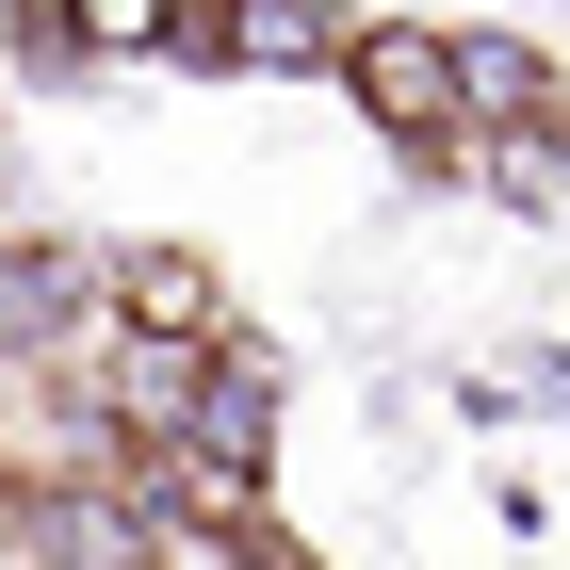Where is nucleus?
<instances>
[{"instance_id":"1","label":"nucleus","mask_w":570,"mask_h":570,"mask_svg":"<svg viewBox=\"0 0 570 570\" xmlns=\"http://www.w3.org/2000/svg\"><path fill=\"white\" fill-rule=\"evenodd\" d=\"M343 98L375 115V131L424 147L440 115H456V33H343Z\"/></svg>"},{"instance_id":"4","label":"nucleus","mask_w":570,"mask_h":570,"mask_svg":"<svg viewBox=\"0 0 570 570\" xmlns=\"http://www.w3.org/2000/svg\"><path fill=\"white\" fill-rule=\"evenodd\" d=\"M179 49H196V66H213V49L228 66H326L343 33H326V0H228V17H196Z\"/></svg>"},{"instance_id":"5","label":"nucleus","mask_w":570,"mask_h":570,"mask_svg":"<svg viewBox=\"0 0 570 570\" xmlns=\"http://www.w3.org/2000/svg\"><path fill=\"white\" fill-rule=\"evenodd\" d=\"M115 309H131L147 343H196V326H213V262H196V245H131V262H115Z\"/></svg>"},{"instance_id":"9","label":"nucleus","mask_w":570,"mask_h":570,"mask_svg":"<svg viewBox=\"0 0 570 570\" xmlns=\"http://www.w3.org/2000/svg\"><path fill=\"white\" fill-rule=\"evenodd\" d=\"M33 17H49V0H33Z\"/></svg>"},{"instance_id":"6","label":"nucleus","mask_w":570,"mask_h":570,"mask_svg":"<svg viewBox=\"0 0 570 570\" xmlns=\"http://www.w3.org/2000/svg\"><path fill=\"white\" fill-rule=\"evenodd\" d=\"M196 440H213V473H228V489L262 473V440H277V358H213V407H196Z\"/></svg>"},{"instance_id":"8","label":"nucleus","mask_w":570,"mask_h":570,"mask_svg":"<svg viewBox=\"0 0 570 570\" xmlns=\"http://www.w3.org/2000/svg\"><path fill=\"white\" fill-rule=\"evenodd\" d=\"M196 33V0H66V49H98V66H131V49H179Z\"/></svg>"},{"instance_id":"7","label":"nucleus","mask_w":570,"mask_h":570,"mask_svg":"<svg viewBox=\"0 0 570 570\" xmlns=\"http://www.w3.org/2000/svg\"><path fill=\"white\" fill-rule=\"evenodd\" d=\"M66 309H82V262H66V245H0V343H33Z\"/></svg>"},{"instance_id":"2","label":"nucleus","mask_w":570,"mask_h":570,"mask_svg":"<svg viewBox=\"0 0 570 570\" xmlns=\"http://www.w3.org/2000/svg\"><path fill=\"white\" fill-rule=\"evenodd\" d=\"M456 115H473V131H554L570 98H554V66H538L522 33H456Z\"/></svg>"},{"instance_id":"3","label":"nucleus","mask_w":570,"mask_h":570,"mask_svg":"<svg viewBox=\"0 0 570 570\" xmlns=\"http://www.w3.org/2000/svg\"><path fill=\"white\" fill-rule=\"evenodd\" d=\"M33 570H164V554H147V505L49 489V505H33Z\"/></svg>"}]
</instances>
